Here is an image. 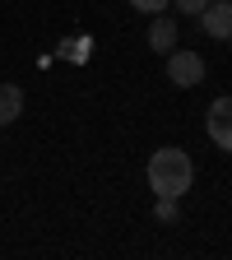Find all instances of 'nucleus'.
<instances>
[{
    "label": "nucleus",
    "instance_id": "nucleus-5",
    "mask_svg": "<svg viewBox=\"0 0 232 260\" xmlns=\"http://www.w3.org/2000/svg\"><path fill=\"white\" fill-rule=\"evenodd\" d=\"M149 47H153L158 56H168V51L177 47V23H172L168 14H153V23H149Z\"/></svg>",
    "mask_w": 232,
    "mask_h": 260
},
{
    "label": "nucleus",
    "instance_id": "nucleus-2",
    "mask_svg": "<svg viewBox=\"0 0 232 260\" xmlns=\"http://www.w3.org/2000/svg\"><path fill=\"white\" fill-rule=\"evenodd\" d=\"M205 130H209V140H214L223 153H232V93H223V98H214V103H209Z\"/></svg>",
    "mask_w": 232,
    "mask_h": 260
},
{
    "label": "nucleus",
    "instance_id": "nucleus-7",
    "mask_svg": "<svg viewBox=\"0 0 232 260\" xmlns=\"http://www.w3.org/2000/svg\"><path fill=\"white\" fill-rule=\"evenodd\" d=\"M177 205L181 200H172V195H158V223H177V214H181Z\"/></svg>",
    "mask_w": 232,
    "mask_h": 260
},
{
    "label": "nucleus",
    "instance_id": "nucleus-4",
    "mask_svg": "<svg viewBox=\"0 0 232 260\" xmlns=\"http://www.w3.org/2000/svg\"><path fill=\"white\" fill-rule=\"evenodd\" d=\"M200 28L214 42H232V0H209L200 10Z\"/></svg>",
    "mask_w": 232,
    "mask_h": 260
},
{
    "label": "nucleus",
    "instance_id": "nucleus-9",
    "mask_svg": "<svg viewBox=\"0 0 232 260\" xmlns=\"http://www.w3.org/2000/svg\"><path fill=\"white\" fill-rule=\"evenodd\" d=\"M209 5V0H177V14H190V19H200V10Z\"/></svg>",
    "mask_w": 232,
    "mask_h": 260
},
{
    "label": "nucleus",
    "instance_id": "nucleus-1",
    "mask_svg": "<svg viewBox=\"0 0 232 260\" xmlns=\"http://www.w3.org/2000/svg\"><path fill=\"white\" fill-rule=\"evenodd\" d=\"M144 181H149V190H153V195H172V200H181V195L195 186V162H190V153H186V149L162 144V149H153V153H149Z\"/></svg>",
    "mask_w": 232,
    "mask_h": 260
},
{
    "label": "nucleus",
    "instance_id": "nucleus-6",
    "mask_svg": "<svg viewBox=\"0 0 232 260\" xmlns=\"http://www.w3.org/2000/svg\"><path fill=\"white\" fill-rule=\"evenodd\" d=\"M23 116V88L19 84H0V125H10Z\"/></svg>",
    "mask_w": 232,
    "mask_h": 260
},
{
    "label": "nucleus",
    "instance_id": "nucleus-3",
    "mask_svg": "<svg viewBox=\"0 0 232 260\" xmlns=\"http://www.w3.org/2000/svg\"><path fill=\"white\" fill-rule=\"evenodd\" d=\"M168 79H172L177 88H195V84L205 79V56L172 47V51H168Z\"/></svg>",
    "mask_w": 232,
    "mask_h": 260
},
{
    "label": "nucleus",
    "instance_id": "nucleus-8",
    "mask_svg": "<svg viewBox=\"0 0 232 260\" xmlns=\"http://www.w3.org/2000/svg\"><path fill=\"white\" fill-rule=\"evenodd\" d=\"M130 5H135L140 14H162V10L172 5V0H130Z\"/></svg>",
    "mask_w": 232,
    "mask_h": 260
}]
</instances>
